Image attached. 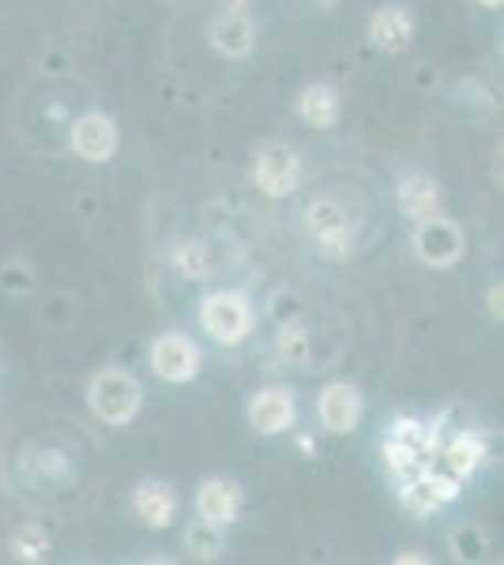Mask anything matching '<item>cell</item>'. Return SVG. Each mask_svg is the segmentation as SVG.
<instances>
[{
  "mask_svg": "<svg viewBox=\"0 0 504 565\" xmlns=\"http://www.w3.org/2000/svg\"><path fill=\"white\" fill-rule=\"evenodd\" d=\"M448 546H452L455 562H482L485 551H490V543H485L482 527H474V524L455 527L452 540H448Z\"/></svg>",
  "mask_w": 504,
  "mask_h": 565,
  "instance_id": "cb8c5ba5",
  "label": "cell"
},
{
  "mask_svg": "<svg viewBox=\"0 0 504 565\" xmlns=\"http://www.w3.org/2000/svg\"><path fill=\"white\" fill-rule=\"evenodd\" d=\"M196 513L200 521H211L218 527H230L242 513V490L230 479H204L196 490Z\"/></svg>",
  "mask_w": 504,
  "mask_h": 565,
  "instance_id": "8fae6325",
  "label": "cell"
},
{
  "mask_svg": "<svg viewBox=\"0 0 504 565\" xmlns=\"http://www.w3.org/2000/svg\"><path fill=\"white\" fill-rule=\"evenodd\" d=\"M396 204H399V215L403 218H426L433 212H441V185L426 174H410L399 181L396 189Z\"/></svg>",
  "mask_w": 504,
  "mask_h": 565,
  "instance_id": "2e32d148",
  "label": "cell"
},
{
  "mask_svg": "<svg viewBox=\"0 0 504 565\" xmlns=\"http://www.w3.org/2000/svg\"><path fill=\"white\" fill-rule=\"evenodd\" d=\"M474 4H482V8H490V12H497V8L504 4V0H474Z\"/></svg>",
  "mask_w": 504,
  "mask_h": 565,
  "instance_id": "f1b7e54d",
  "label": "cell"
},
{
  "mask_svg": "<svg viewBox=\"0 0 504 565\" xmlns=\"http://www.w3.org/2000/svg\"><path fill=\"white\" fill-rule=\"evenodd\" d=\"M305 231H309V238L317 242L320 257L346 260L354 253L357 223H354V215L332 196H320L305 207Z\"/></svg>",
  "mask_w": 504,
  "mask_h": 565,
  "instance_id": "3957f363",
  "label": "cell"
},
{
  "mask_svg": "<svg viewBox=\"0 0 504 565\" xmlns=\"http://www.w3.org/2000/svg\"><path fill=\"white\" fill-rule=\"evenodd\" d=\"M380 460H384V471H388L392 479H407V476H415V471L426 468V460H421L418 452H410L407 445H399L396 437H384Z\"/></svg>",
  "mask_w": 504,
  "mask_h": 565,
  "instance_id": "603a6c76",
  "label": "cell"
},
{
  "mask_svg": "<svg viewBox=\"0 0 504 565\" xmlns=\"http://www.w3.org/2000/svg\"><path fill=\"white\" fill-rule=\"evenodd\" d=\"M388 437H396L399 445H407V449L418 452L421 460L433 457V452L441 449V430H437V426H429V423H421V418H407V415L392 418Z\"/></svg>",
  "mask_w": 504,
  "mask_h": 565,
  "instance_id": "ac0fdd59",
  "label": "cell"
},
{
  "mask_svg": "<svg viewBox=\"0 0 504 565\" xmlns=\"http://www.w3.org/2000/svg\"><path fill=\"white\" fill-rule=\"evenodd\" d=\"M170 260H173V268H178L185 279L204 282L211 276V249H207V242H200V238L181 242L178 249L170 253Z\"/></svg>",
  "mask_w": 504,
  "mask_h": 565,
  "instance_id": "7402d4cb",
  "label": "cell"
},
{
  "mask_svg": "<svg viewBox=\"0 0 504 565\" xmlns=\"http://www.w3.org/2000/svg\"><path fill=\"white\" fill-rule=\"evenodd\" d=\"M501 302H504V287L497 282V287H490V317L493 321H501Z\"/></svg>",
  "mask_w": 504,
  "mask_h": 565,
  "instance_id": "484cf974",
  "label": "cell"
},
{
  "mask_svg": "<svg viewBox=\"0 0 504 565\" xmlns=\"http://www.w3.org/2000/svg\"><path fill=\"white\" fill-rule=\"evenodd\" d=\"M399 501H403V509H407V513H415V516H429V513H441V509H444V501H441V494H437L433 479H429V468H421V471H415V476L399 479Z\"/></svg>",
  "mask_w": 504,
  "mask_h": 565,
  "instance_id": "e0dca14e",
  "label": "cell"
},
{
  "mask_svg": "<svg viewBox=\"0 0 504 565\" xmlns=\"http://www.w3.org/2000/svg\"><path fill=\"white\" fill-rule=\"evenodd\" d=\"M200 324L215 343L223 348H237L242 340H249L256 328V309L253 298L245 290H211V295L200 302Z\"/></svg>",
  "mask_w": 504,
  "mask_h": 565,
  "instance_id": "7a4b0ae2",
  "label": "cell"
},
{
  "mask_svg": "<svg viewBox=\"0 0 504 565\" xmlns=\"http://www.w3.org/2000/svg\"><path fill=\"white\" fill-rule=\"evenodd\" d=\"M407 562L426 565V562H433V558H429V554H396V565H407Z\"/></svg>",
  "mask_w": 504,
  "mask_h": 565,
  "instance_id": "4316f807",
  "label": "cell"
},
{
  "mask_svg": "<svg viewBox=\"0 0 504 565\" xmlns=\"http://www.w3.org/2000/svg\"><path fill=\"white\" fill-rule=\"evenodd\" d=\"M441 457H444V471H452V476L463 482L482 468L485 457H490V441L474 430H460L441 449Z\"/></svg>",
  "mask_w": 504,
  "mask_h": 565,
  "instance_id": "5bb4252c",
  "label": "cell"
},
{
  "mask_svg": "<svg viewBox=\"0 0 504 565\" xmlns=\"http://www.w3.org/2000/svg\"><path fill=\"white\" fill-rule=\"evenodd\" d=\"M215 53H223L226 61H245L256 50V26L245 12H223L207 31Z\"/></svg>",
  "mask_w": 504,
  "mask_h": 565,
  "instance_id": "7c38bea8",
  "label": "cell"
},
{
  "mask_svg": "<svg viewBox=\"0 0 504 565\" xmlns=\"http://www.w3.org/2000/svg\"><path fill=\"white\" fill-rule=\"evenodd\" d=\"M253 181L264 196L282 200L290 193H298L301 185V159L294 148L287 143H264L253 159Z\"/></svg>",
  "mask_w": 504,
  "mask_h": 565,
  "instance_id": "5b68a950",
  "label": "cell"
},
{
  "mask_svg": "<svg viewBox=\"0 0 504 565\" xmlns=\"http://www.w3.org/2000/svg\"><path fill=\"white\" fill-rule=\"evenodd\" d=\"M410 245H415V257L421 264H429V268H455L467 253V234L455 218L433 212V215L418 218Z\"/></svg>",
  "mask_w": 504,
  "mask_h": 565,
  "instance_id": "277c9868",
  "label": "cell"
},
{
  "mask_svg": "<svg viewBox=\"0 0 504 565\" xmlns=\"http://www.w3.org/2000/svg\"><path fill=\"white\" fill-rule=\"evenodd\" d=\"M200 354L196 343L189 340L185 332H162L159 340L151 343V370L159 373L170 385H189V381L200 377Z\"/></svg>",
  "mask_w": 504,
  "mask_h": 565,
  "instance_id": "8992f818",
  "label": "cell"
},
{
  "mask_svg": "<svg viewBox=\"0 0 504 565\" xmlns=\"http://www.w3.org/2000/svg\"><path fill=\"white\" fill-rule=\"evenodd\" d=\"M0 290L4 295H31L34 290V271L26 268L23 260H8V264H0Z\"/></svg>",
  "mask_w": 504,
  "mask_h": 565,
  "instance_id": "d4e9b609",
  "label": "cell"
},
{
  "mask_svg": "<svg viewBox=\"0 0 504 565\" xmlns=\"http://www.w3.org/2000/svg\"><path fill=\"white\" fill-rule=\"evenodd\" d=\"M218 4H223V12H245L249 0H218Z\"/></svg>",
  "mask_w": 504,
  "mask_h": 565,
  "instance_id": "83f0119b",
  "label": "cell"
},
{
  "mask_svg": "<svg viewBox=\"0 0 504 565\" xmlns=\"http://www.w3.org/2000/svg\"><path fill=\"white\" fill-rule=\"evenodd\" d=\"M8 551H12L15 562L39 565V562H45L53 554V540H50V532H45L42 524L26 521V524L15 527L12 535H8Z\"/></svg>",
  "mask_w": 504,
  "mask_h": 565,
  "instance_id": "d6986e66",
  "label": "cell"
},
{
  "mask_svg": "<svg viewBox=\"0 0 504 565\" xmlns=\"http://www.w3.org/2000/svg\"><path fill=\"white\" fill-rule=\"evenodd\" d=\"M185 551L196 562H218V558H223V551H226L223 527L211 524V521H192L185 527Z\"/></svg>",
  "mask_w": 504,
  "mask_h": 565,
  "instance_id": "ffe728a7",
  "label": "cell"
},
{
  "mask_svg": "<svg viewBox=\"0 0 504 565\" xmlns=\"http://www.w3.org/2000/svg\"><path fill=\"white\" fill-rule=\"evenodd\" d=\"M68 140H72V151H76L84 162H90V167H103V162L114 159L117 148H121L117 121L109 114H98V109H90V114L72 121Z\"/></svg>",
  "mask_w": 504,
  "mask_h": 565,
  "instance_id": "52a82bcc",
  "label": "cell"
},
{
  "mask_svg": "<svg viewBox=\"0 0 504 565\" xmlns=\"http://www.w3.org/2000/svg\"><path fill=\"white\" fill-rule=\"evenodd\" d=\"M294 423H298V399H294V392H290V388L268 385V388H260L249 399V426L260 437L287 434Z\"/></svg>",
  "mask_w": 504,
  "mask_h": 565,
  "instance_id": "9c48e42d",
  "label": "cell"
},
{
  "mask_svg": "<svg viewBox=\"0 0 504 565\" xmlns=\"http://www.w3.org/2000/svg\"><path fill=\"white\" fill-rule=\"evenodd\" d=\"M298 117L313 129H335L343 117V98L332 84H309L298 95Z\"/></svg>",
  "mask_w": 504,
  "mask_h": 565,
  "instance_id": "9a60e30c",
  "label": "cell"
},
{
  "mask_svg": "<svg viewBox=\"0 0 504 565\" xmlns=\"http://www.w3.org/2000/svg\"><path fill=\"white\" fill-rule=\"evenodd\" d=\"M362 392L351 381H332V385H324L317 399V415H320V426H324L328 434H354L357 423H362Z\"/></svg>",
  "mask_w": 504,
  "mask_h": 565,
  "instance_id": "ba28073f",
  "label": "cell"
},
{
  "mask_svg": "<svg viewBox=\"0 0 504 565\" xmlns=\"http://www.w3.org/2000/svg\"><path fill=\"white\" fill-rule=\"evenodd\" d=\"M369 42L384 53H407L415 42V20L403 4H384L369 20Z\"/></svg>",
  "mask_w": 504,
  "mask_h": 565,
  "instance_id": "4fadbf2b",
  "label": "cell"
},
{
  "mask_svg": "<svg viewBox=\"0 0 504 565\" xmlns=\"http://www.w3.org/2000/svg\"><path fill=\"white\" fill-rule=\"evenodd\" d=\"M178 490L170 487L167 479H143L140 487L132 490V509L148 527H170L178 521Z\"/></svg>",
  "mask_w": 504,
  "mask_h": 565,
  "instance_id": "30bf717a",
  "label": "cell"
},
{
  "mask_svg": "<svg viewBox=\"0 0 504 565\" xmlns=\"http://www.w3.org/2000/svg\"><path fill=\"white\" fill-rule=\"evenodd\" d=\"M275 348H279V359L287 362V366H305L309 351H313V343H309V324L301 321V317H290V321L279 328Z\"/></svg>",
  "mask_w": 504,
  "mask_h": 565,
  "instance_id": "44dd1931",
  "label": "cell"
},
{
  "mask_svg": "<svg viewBox=\"0 0 504 565\" xmlns=\"http://www.w3.org/2000/svg\"><path fill=\"white\" fill-rule=\"evenodd\" d=\"M313 4H317V8H335L339 0H313Z\"/></svg>",
  "mask_w": 504,
  "mask_h": 565,
  "instance_id": "f546056e",
  "label": "cell"
},
{
  "mask_svg": "<svg viewBox=\"0 0 504 565\" xmlns=\"http://www.w3.org/2000/svg\"><path fill=\"white\" fill-rule=\"evenodd\" d=\"M87 407L98 423L106 426H128L143 407V385L132 373L106 366L87 381Z\"/></svg>",
  "mask_w": 504,
  "mask_h": 565,
  "instance_id": "6da1fadb",
  "label": "cell"
}]
</instances>
